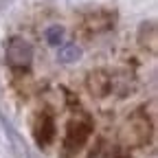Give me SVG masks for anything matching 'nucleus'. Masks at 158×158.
Returning a JSON list of instances; mask_svg holds the SVG:
<instances>
[{
    "mask_svg": "<svg viewBox=\"0 0 158 158\" xmlns=\"http://www.w3.org/2000/svg\"><path fill=\"white\" fill-rule=\"evenodd\" d=\"M55 138V123H53V116L51 114H40L37 121H35V141L40 145H48Z\"/></svg>",
    "mask_w": 158,
    "mask_h": 158,
    "instance_id": "5",
    "label": "nucleus"
},
{
    "mask_svg": "<svg viewBox=\"0 0 158 158\" xmlns=\"http://www.w3.org/2000/svg\"><path fill=\"white\" fill-rule=\"evenodd\" d=\"M152 136V123L149 118L143 114V112H136L130 116V121L125 125V132H123V141L132 147H138V145H145Z\"/></svg>",
    "mask_w": 158,
    "mask_h": 158,
    "instance_id": "1",
    "label": "nucleus"
},
{
    "mask_svg": "<svg viewBox=\"0 0 158 158\" xmlns=\"http://www.w3.org/2000/svg\"><path fill=\"white\" fill-rule=\"evenodd\" d=\"M79 55H81V51L77 48V44H64L59 48V59L62 62H75V59H79Z\"/></svg>",
    "mask_w": 158,
    "mask_h": 158,
    "instance_id": "7",
    "label": "nucleus"
},
{
    "mask_svg": "<svg viewBox=\"0 0 158 158\" xmlns=\"http://www.w3.org/2000/svg\"><path fill=\"white\" fill-rule=\"evenodd\" d=\"M33 59V48L27 40L11 37L7 44V64L11 68H27Z\"/></svg>",
    "mask_w": 158,
    "mask_h": 158,
    "instance_id": "3",
    "label": "nucleus"
},
{
    "mask_svg": "<svg viewBox=\"0 0 158 158\" xmlns=\"http://www.w3.org/2000/svg\"><path fill=\"white\" fill-rule=\"evenodd\" d=\"M110 86H112V77L108 75V70L99 68V70L90 73V77H88V90L94 97H106L110 92Z\"/></svg>",
    "mask_w": 158,
    "mask_h": 158,
    "instance_id": "4",
    "label": "nucleus"
},
{
    "mask_svg": "<svg viewBox=\"0 0 158 158\" xmlns=\"http://www.w3.org/2000/svg\"><path fill=\"white\" fill-rule=\"evenodd\" d=\"M46 40H48V44H59V42H62V29H59V27H51L46 31Z\"/></svg>",
    "mask_w": 158,
    "mask_h": 158,
    "instance_id": "8",
    "label": "nucleus"
},
{
    "mask_svg": "<svg viewBox=\"0 0 158 158\" xmlns=\"http://www.w3.org/2000/svg\"><path fill=\"white\" fill-rule=\"evenodd\" d=\"M138 40H141L143 46H149L152 53H156V27L154 22H145L138 31Z\"/></svg>",
    "mask_w": 158,
    "mask_h": 158,
    "instance_id": "6",
    "label": "nucleus"
},
{
    "mask_svg": "<svg viewBox=\"0 0 158 158\" xmlns=\"http://www.w3.org/2000/svg\"><path fill=\"white\" fill-rule=\"evenodd\" d=\"M90 130H92V123L88 116H77L70 121L68 125V132H66V138H64V147H66V156L75 154L79 147H81L88 136H90Z\"/></svg>",
    "mask_w": 158,
    "mask_h": 158,
    "instance_id": "2",
    "label": "nucleus"
}]
</instances>
